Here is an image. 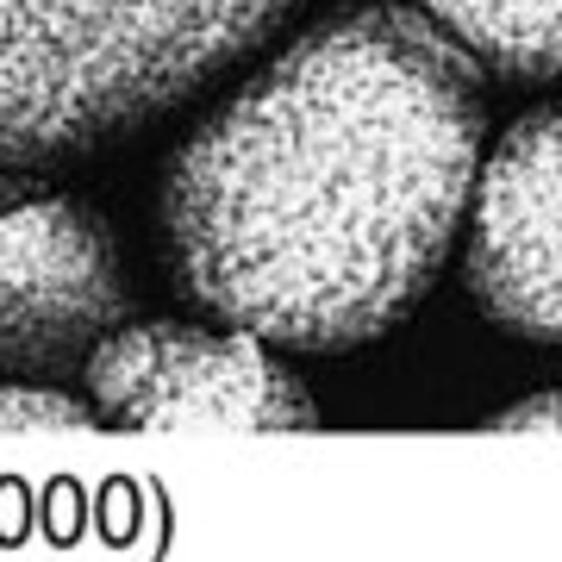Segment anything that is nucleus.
<instances>
[{"label":"nucleus","mask_w":562,"mask_h":562,"mask_svg":"<svg viewBox=\"0 0 562 562\" xmlns=\"http://www.w3.org/2000/svg\"><path fill=\"white\" fill-rule=\"evenodd\" d=\"M506 431H562V394H538V401H519L513 413H501Z\"/></svg>","instance_id":"6e6552de"},{"label":"nucleus","mask_w":562,"mask_h":562,"mask_svg":"<svg viewBox=\"0 0 562 562\" xmlns=\"http://www.w3.org/2000/svg\"><path fill=\"white\" fill-rule=\"evenodd\" d=\"M288 0H0V176L144 125Z\"/></svg>","instance_id":"f03ea898"},{"label":"nucleus","mask_w":562,"mask_h":562,"mask_svg":"<svg viewBox=\"0 0 562 562\" xmlns=\"http://www.w3.org/2000/svg\"><path fill=\"white\" fill-rule=\"evenodd\" d=\"M419 13L501 76H562V0H419Z\"/></svg>","instance_id":"423d86ee"},{"label":"nucleus","mask_w":562,"mask_h":562,"mask_svg":"<svg viewBox=\"0 0 562 562\" xmlns=\"http://www.w3.org/2000/svg\"><path fill=\"white\" fill-rule=\"evenodd\" d=\"M120 269L76 201L0 206V362H50L120 319Z\"/></svg>","instance_id":"39448f33"},{"label":"nucleus","mask_w":562,"mask_h":562,"mask_svg":"<svg viewBox=\"0 0 562 562\" xmlns=\"http://www.w3.org/2000/svg\"><path fill=\"white\" fill-rule=\"evenodd\" d=\"M475 150V63L431 20L350 7L188 138L162 188L169 257L244 338L350 350L438 281Z\"/></svg>","instance_id":"f257e3e1"},{"label":"nucleus","mask_w":562,"mask_h":562,"mask_svg":"<svg viewBox=\"0 0 562 562\" xmlns=\"http://www.w3.org/2000/svg\"><path fill=\"white\" fill-rule=\"evenodd\" d=\"M88 413L44 387H0V431H81Z\"/></svg>","instance_id":"0eeeda50"},{"label":"nucleus","mask_w":562,"mask_h":562,"mask_svg":"<svg viewBox=\"0 0 562 562\" xmlns=\"http://www.w3.org/2000/svg\"><path fill=\"white\" fill-rule=\"evenodd\" d=\"M88 387L144 431H306L313 401L244 331L120 325L88 357Z\"/></svg>","instance_id":"7ed1b4c3"},{"label":"nucleus","mask_w":562,"mask_h":562,"mask_svg":"<svg viewBox=\"0 0 562 562\" xmlns=\"http://www.w3.org/2000/svg\"><path fill=\"white\" fill-rule=\"evenodd\" d=\"M469 288L506 331L562 344V106L519 120L487 162Z\"/></svg>","instance_id":"20e7f679"}]
</instances>
